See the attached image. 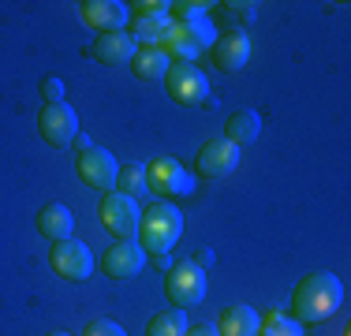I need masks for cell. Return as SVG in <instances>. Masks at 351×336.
<instances>
[{
    "label": "cell",
    "mask_w": 351,
    "mask_h": 336,
    "mask_svg": "<svg viewBox=\"0 0 351 336\" xmlns=\"http://www.w3.org/2000/svg\"><path fill=\"white\" fill-rule=\"evenodd\" d=\"M340 302H344L340 276L329 273V269H317V273H306L295 284V291H291V314H295L299 325H322L340 310Z\"/></svg>",
    "instance_id": "cell-1"
},
{
    "label": "cell",
    "mask_w": 351,
    "mask_h": 336,
    "mask_svg": "<svg viewBox=\"0 0 351 336\" xmlns=\"http://www.w3.org/2000/svg\"><path fill=\"white\" fill-rule=\"evenodd\" d=\"M180 235H183V213L172 206V202L157 198V202H149V206L142 209L135 243L146 250V254H154V258L169 254L176 243H180Z\"/></svg>",
    "instance_id": "cell-2"
},
{
    "label": "cell",
    "mask_w": 351,
    "mask_h": 336,
    "mask_svg": "<svg viewBox=\"0 0 351 336\" xmlns=\"http://www.w3.org/2000/svg\"><path fill=\"white\" fill-rule=\"evenodd\" d=\"M213 27H210V19H202V23H172L169 19V30H165V38H161V53L169 56L172 64H195V56L198 53H206V49L213 45Z\"/></svg>",
    "instance_id": "cell-3"
},
{
    "label": "cell",
    "mask_w": 351,
    "mask_h": 336,
    "mask_svg": "<svg viewBox=\"0 0 351 336\" xmlns=\"http://www.w3.org/2000/svg\"><path fill=\"white\" fill-rule=\"evenodd\" d=\"M97 217H101L105 232L112 235L116 243H128L138 235V217H142V206L135 198L120 195V191H108L101 195V206H97Z\"/></svg>",
    "instance_id": "cell-4"
},
{
    "label": "cell",
    "mask_w": 351,
    "mask_h": 336,
    "mask_svg": "<svg viewBox=\"0 0 351 336\" xmlns=\"http://www.w3.org/2000/svg\"><path fill=\"white\" fill-rule=\"evenodd\" d=\"M161 82H165V90H169V97L183 108H195V105H206V101H210V79H206L202 67H195V64H169V71H165Z\"/></svg>",
    "instance_id": "cell-5"
},
{
    "label": "cell",
    "mask_w": 351,
    "mask_h": 336,
    "mask_svg": "<svg viewBox=\"0 0 351 336\" xmlns=\"http://www.w3.org/2000/svg\"><path fill=\"white\" fill-rule=\"evenodd\" d=\"M49 265H53V273L60 276V280L68 284H82L90 280V273H94V254H90V247L82 239H60L49 247Z\"/></svg>",
    "instance_id": "cell-6"
},
{
    "label": "cell",
    "mask_w": 351,
    "mask_h": 336,
    "mask_svg": "<svg viewBox=\"0 0 351 336\" xmlns=\"http://www.w3.org/2000/svg\"><path fill=\"white\" fill-rule=\"evenodd\" d=\"M146 191H154L161 202H169V198L191 195V191H195V180H191V172L176 161V157H154V161L146 165Z\"/></svg>",
    "instance_id": "cell-7"
},
{
    "label": "cell",
    "mask_w": 351,
    "mask_h": 336,
    "mask_svg": "<svg viewBox=\"0 0 351 336\" xmlns=\"http://www.w3.org/2000/svg\"><path fill=\"white\" fill-rule=\"evenodd\" d=\"M38 131L41 139L53 149H68L79 134V112L68 105V101H53V105H41L38 112Z\"/></svg>",
    "instance_id": "cell-8"
},
{
    "label": "cell",
    "mask_w": 351,
    "mask_h": 336,
    "mask_svg": "<svg viewBox=\"0 0 351 336\" xmlns=\"http://www.w3.org/2000/svg\"><path fill=\"white\" fill-rule=\"evenodd\" d=\"M165 296L176 310L195 307L206 296V273L195 262H176L169 273H165Z\"/></svg>",
    "instance_id": "cell-9"
},
{
    "label": "cell",
    "mask_w": 351,
    "mask_h": 336,
    "mask_svg": "<svg viewBox=\"0 0 351 336\" xmlns=\"http://www.w3.org/2000/svg\"><path fill=\"white\" fill-rule=\"evenodd\" d=\"M75 172H79V180L86 183L90 191H116V172H120V161H116L112 154H108L105 146H90L86 154L75 157Z\"/></svg>",
    "instance_id": "cell-10"
},
{
    "label": "cell",
    "mask_w": 351,
    "mask_h": 336,
    "mask_svg": "<svg viewBox=\"0 0 351 336\" xmlns=\"http://www.w3.org/2000/svg\"><path fill=\"white\" fill-rule=\"evenodd\" d=\"M239 154L243 149L232 146L228 139H210V142H202V149L195 157V172L202 180H224V176H232L239 168Z\"/></svg>",
    "instance_id": "cell-11"
},
{
    "label": "cell",
    "mask_w": 351,
    "mask_h": 336,
    "mask_svg": "<svg viewBox=\"0 0 351 336\" xmlns=\"http://www.w3.org/2000/svg\"><path fill=\"white\" fill-rule=\"evenodd\" d=\"M210 60L217 71H224V75H236V71H243L247 60H250V38H247V30H224V34H217L213 38V45H210Z\"/></svg>",
    "instance_id": "cell-12"
},
{
    "label": "cell",
    "mask_w": 351,
    "mask_h": 336,
    "mask_svg": "<svg viewBox=\"0 0 351 336\" xmlns=\"http://www.w3.org/2000/svg\"><path fill=\"white\" fill-rule=\"evenodd\" d=\"M97 265H101V273L108 276V280H131V276H138L142 265H146V250H142L135 239L112 243Z\"/></svg>",
    "instance_id": "cell-13"
},
{
    "label": "cell",
    "mask_w": 351,
    "mask_h": 336,
    "mask_svg": "<svg viewBox=\"0 0 351 336\" xmlns=\"http://www.w3.org/2000/svg\"><path fill=\"white\" fill-rule=\"evenodd\" d=\"M79 19L94 34H116L128 27L131 15H128V4H120V0H82Z\"/></svg>",
    "instance_id": "cell-14"
},
{
    "label": "cell",
    "mask_w": 351,
    "mask_h": 336,
    "mask_svg": "<svg viewBox=\"0 0 351 336\" xmlns=\"http://www.w3.org/2000/svg\"><path fill=\"white\" fill-rule=\"evenodd\" d=\"M135 38H131L128 30H116V34H97L94 45H90V56H94L97 64L105 67H120V64H131V56H135Z\"/></svg>",
    "instance_id": "cell-15"
},
{
    "label": "cell",
    "mask_w": 351,
    "mask_h": 336,
    "mask_svg": "<svg viewBox=\"0 0 351 336\" xmlns=\"http://www.w3.org/2000/svg\"><path fill=\"white\" fill-rule=\"evenodd\" d=\"M217 336H258L262 329V314H258L250 302H232V307L221 310V317H217Z\"/></svg>",
    "instance_id": "cell-16"
},
{
    "label": "cell",
    "mask_w": 351,
    "mask_h": 336,
    "mask_svg": "<svg viewBox=\"0 0 351 336\" xmlns=\"http://www.w3.org/2000/svg\"><path fill=\"white\" fill-rule=\"evenodd\" d=\"M34 224H38V232L45 235L49 243L71 239V232H75V217H71V209L64 206V202H45V206L38 209Z\"/></svg>",
    "instance_id": "cell-17"
},
{
    "label": "cell",
    "mask_w": 351,
    "mask_h": 336,
    "mask_svg": "<svg viewBox=\"0 0 351 336\" xmlns=\"http://www.w3.org/2000/svg\"><path fill=\"white\" fill-rule=\"evenodd\" d=\"M258 134H262V116H258L254 108H236V112L224 120V139L239 149L250 146V142H258Z\"/></svg>",
    "instance_id": "cell-18"
},
{
    "label": "cell",
    "mask_w": 351,
    "mask_h": 336,
    "mask_svg": "<svg viewBox=\"0 0 351 336\" xmlns=\"http://www.w3.org/2000/svg\"><path fill=\"white\" fill-rule=\"evenodd\" d=\"M169 56L161 53V49H135V56H131V75L135 79H142V82H154V79H165V71H169Z\"/></svg>",
    "instance_id": "cell-19"
},
{
    "label": "cell",
    "mask_w": 351,
    "mask_h": 336,
    "mask_svg": "<svg viewBox=\"0 0 351 336\" xmlns=\"http://www.w3.org/2000/svg\"><path fill=\"white\" fill-rule=\"evenodd\" d=\"M165 30H169V15H149V19L131 23V38H135V45L142 41V49H157L165 38Z\"/></svg>",
    "instance_id": "cell-20"
},
{
    "label": "cell",
    "mask_w": 351,
    "mask_h": 336,
    "mask_svg": "<svg viewBox=\"0 0 351 336\" xmlns=\"http://www.w3.org/2000/svg\"><path fill=\"white\" fill-rule=\"evenodd\" d=\"M191 325H187V314L183 310H161V314H154L146 322V336H183Z\"/></svg>",
    "instance_id": "cell-21"
},
{
    "label": "cell",
    "mask_w": 351,
    "mask_h": 336,
    "mask_svg": "<svg viewBox=\"0 0 351 336\" xmlns=\"http://www.w3.org/2000/svg\"><path fill=\"white\" fill-rule=\"evenodd\" d=\"M116 187H120V195L138 202L142 195H146V165H138V161L120 165V172H116Z\"/></svg>",
    "instance_id": "cell-22"
},
{
    "label": "cell",
    "mask_w": 351,
    "mask_h": 336,
    "mask_svg": "<svg viewBox=\"0 0 351 336\" xmlns=\"http://www.w3.org/2000/svg\"><path fill=\"white\" fill-rule=\"evenodd\" d=\"M258 336H303V325L288 314H265Z\"/></svg>",
    "instance_id": "cell-23"
},
{
    "label": "cell",
    "mask_w": 351,
    "mask_h": 336,
    "mask_svg": "<svg viewBox=\"0 0 351 336\" xmlns=\"http://www.w3.org/2000/svg\"><path fill=\"white\" fill-rule=\"evenodd\" d=\"M169 12H172V23H202V19H210V4H206V0H180V4H172Z\"/></svg>",
    "instance_id": "cell-24"
},
{
    "label": "cell",
    "mask_w": 351,
    "mask_h": 336,
    "mask_svg": "<svg viewBox=\"0 0 351 336\" xmlns=\"http://www.w3.org/2000/svg\"><path fill=\"white\" fill-rule=\"evenodd\" d=\"M169 0H135L128 4V15L131 19H149V15H169Z\"/></svg>",
    "instance_id": "cell-25"
},
{
    "label": "cell",
    "mask_w": 351,
    "mask_h": 336,
    "mask_svg": "<svg viewBox=\"0 0 351 336\" xmlns=\"http://www.w3.org/2000/svg\"><path fill=\"white\" fill-rule=\"evenodd\" d=\"M82 336H128V329L120 322H112V317H90Z\"/></svg>",
    "instance_id": "cell-26"
},
{
    "label": "cell",
    "mask_w": 351,
    "mask_h": 336,
    "mask_svg": "<svg viewBox=\"0 0 351 336\" xmlns=\"http://www.w3.org/2000/svg\"><path fill=\"white\" fill-rule=\"evenodd\" d=\"M41 97H45V105L64 101V79L60 75H45V79H41Z\"/></svg>",
    "instance_id": "cell-27"
},
{
    "label": "cell",
    "mask_w": 351,
    "mask_h": 336,
    "mask_svg": "<svg viewBox=\"0 0 351 336\" xmlns=\"http://www.w3.org/2000/svg\"><path fill=\"white\" fill-rule=\"evenodd\" d=\"M221 8H224V15H232V19H236V15L254 19V8H258V4H221Z\"/></svg>",
    "instance_id": "cell-28"
},
{
    "label": "cell",
    "mask_w": 351,
    "mask_h": 336,
    "mask_svg": "<svg viewBox=\"0 0 351 336\" xmlns=\"http://www.w3.org/2000/svg\"><path fill=\"white\" fill-rule=\"evenodd\" d=\"M71 146L79 149V154H86V149L94 146V142H90V134H82V131H79V134H75V142H71Z\"/></svg>",
    "instance_id": "cell-29"
},
{
    "label": "cell",
    "mask_w": 351,
    "mask_h": 336,
    "mask_svg": "<svg viewBox=\"0 0 351 336\" xmlns=\"http://www.w3.org/2000/svg\"><path fill=\"white\" fill-rule=\"evenodd\" d=\"M183 336H217V329H210V325H191Z\"/></svg>",
    "instance_id": "cell-30"
},
{
    "label": "cell",
    "mask_w": 351,
    "mask_h": 336,
    "mask_svg": "<svg viewBox=\"0 0 351 336\" xmlns=\"http://www.w3.org/2000/svg\"><path fill=\"white\" fill-rule=\"evenodd\" d=\"M195 265H198V269H202V265H213V254H210V250H198Z\"/></svg>",
    "instance_id": "cell-31"
},
{
    "label": "cell",
    "mask_w": 351,
    "mask_h": 336,
    "mask_svg": "<svg viewBox=\"0 0 351 336\" xmlns=\"http://www.w3.org/2000/svg\"><path fill=\"white\" fill-rule=\"evenodd\" d=\"M49 336H71V333H64V329H56V333H49Z\"/></svg>",
    "instance_id": "cell-32"
}]
</instances>
